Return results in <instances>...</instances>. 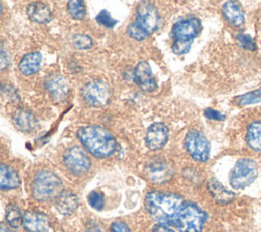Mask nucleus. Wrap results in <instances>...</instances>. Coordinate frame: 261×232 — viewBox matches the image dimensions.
<instances>
[{
	"mask_svg": "<svg viewBox=\"0 0 261 232\" xmlns=\"http://www.w3.org/2000/svg\"><path fill=\"white\" fill-rule=\"evenodd\" d=\"M5 220L11 228L19 227L23 222V215L16 204H9L5 210Z\"/></svg>",
	"mask_w": 261,
	"mask_h": 232,
	"instance_id": "b1692460",
	"label": "nucleus"
},
{
	"mask_svg": "<svg viewBox=\"0 0 261 232\" xmlns=\"http://www.w3.org/2000/svg\"><path fill=\"white\" fill-rule=\"evenodd\" d=\"M222 14L224 18L233 26L239 27L244 24L245 17L244 13L239 6V4L234 1H226L222 5Z\"/></svg>",
	"mask_w": 261,
	"mask_h": 232,
	"instance_id": "aec40b11",
	"label": "nucleus"
},
{
	"mask_svg": "<svg viewBox=\"0 0 261 232\" xmlns=\"http://www.w3.org/2000/svg\"><path fill=\"white\" fill-rule=\"evenodd\" d=\"M134 80L144 92H153L157 88V81L152 74V69L147 61H140L134 69Z\"/></svg>",
	"mask_w": 261,
	"mask_h": 232,
	"instance_id": "ddd939ff",
	"label": "nucleus"
},
{
	"mask_svg": "<svg viewBox=\"0 0 261 232\" xmlns=\"http://www.w3.org/2000/svg\"><path fill=\"white\" fill-rule=\"evenodd\" d=\"M206 222L207 214L196 204L187 201L173 227L179 232H201Z\"/></svg>",
	"mask_w": 261,
	"mask_h": 232,
	"instance_id": "39448f33",
	"label": "nucleus"
},
{
	"mask_svg": "<svg viewBox=\"0 0 261 232\" xmlns=\"http://www.w3.org/2000/svg\"><path fill=\"white\" fill-rule=\"evenodd\" d=\"M81 95L86 104L92 107H103L111 99L112 91L104 79H92L88 81L81 91Z\"/></svg>",
	"mask_w": 261,
	"mask_h": 232,
	"instance_id": "423d86ee",
	"label": "nucleus"
},
{
	"mask_svg": "<svg viewBox=\"0 0 261 232\" xmlns=\"http://www.w3.org/2000/svg\"><path fill=\"white\" fill-rule=\"evenodd\" d=\"M96 21L101 24L102 26L104 27H107V28H112L115 26L117 20L114 19L111 14L109 13V11H107L106 9H103L101 10L97 16H96Z\"/></svg>",
	"mask_w": 261,
	"mask_h": 232,
	"instance_id": "cd10ccee",
	"label": "nucleus"
},
{
	"mask_svg": "<svg viewBox=\"0 0 261 232\" xmlns=\"http://www.w3.org/2000/svg\"><path fill=\"white\" fill-rule=\"evenodd\" d=\"M10 65V59L9 56L7 54V52L5 51L4 47L1 46V50H0V69L4 70L5 68H7Z\"/></svg>",
	"mask_w": 261,
	"mask_h": 232,
	"instance_id": "72a5a7b5",
	"label": "nucleus"
},
{
	"mask_svg": "<svg viewBox=\"0 0 261 232\" xmlns=\"http://www.w3.org/2000/svg\"><path fill=\"white\" fill-rule=\"evenodd\" d=\"M186 202L178 194L154 190L147 194L145 207L156 222L173 227Z\"/></svg>",
	"mask_w": 261,
	"mask_h": 232,
	"instance_id": "f257e3e1",
	"label": "nucleus"
},
{
	"mask_svg": "<svg viewBox=\"0 0 261 232\" xmlns=\"http://www.w3.org/2000/svg\"><path fill=\"white\" fill-rule=\"evenodd\" d=\"M45 88L49 92L51 98L56 102L63 101L69 92L66 77L57 73H52L46 78Z\"/></svg>",
	"mask_w": 261,
	"mask_h": 232,
	"instance_id": "4468645a",
	"label": "nucleus"
},
{
	"mask_svg": "<svg viewBox=\"0 0 261 232\" xmlns=\"http://www.w3.org/2000/svg\"><path fill=\"white\" fill-rule=\"evenodd\" d=\"M185 148L189 155L198 162H206L210 155V143L204 133L197 129H191L187 132Z\"/></svg>",
	"mask_w": 261,
	"mask_h": 232,
	"instance_id": "6e6552de",
	"label": "nucleus"
},
{
	"mask_svg": "<svg viewBox=\"0 0 261 232\" xmlns=\"http://www.w3.org/2000/svg\"><path fill=\"white\" fill-rule=\"evenodd\" d=\"M168 127L162 122H155L149 126L146 132V146L152 151L162 149L168 140Z\"/></svg>",
	"mask_w": 261,
	"mask_h": 232,
	"instance_id": "9b49d317",
	"label": "nucleus"
},
{
	"mask_svg": "<svg viewBox=\"0 0 261 232\" xmlns=\"http://www.w3.org/2000/svg\"><path fill=\"white\" fill-rule=\"evenodd\" d=\"M88 232H104L103 228L97 224H93L89 227L88 229Z\"/></svg>",
	"mask_w": 261,
	"mask_h": 232,
	"instance_id": "c9c22d12",
	"label": "nucleus"
},
{
	"mask_svg": "<svg viewBox=\"0 0 261 232\" xmlns=\"http://www.w3.org/2000/svg\"><path fill=\"white\" fill-rule=\"evenodd\" d=\"M258 166L256 162L249 158H243L237 161L231 170L229 181L233 188L242 189L250 185L257 177Z\"/></svg>",
	"mask_w": 261,
	"mask_h": 232,
	"instance_id": "0eeeda50",
	"label": "nucleus"
},
{
	"mask_svg": "<svg viewBox=\"0 0 261 232\" xmlns=\"http://www.w3.org/2000/svg\"><path fill=\"white\" fill-rule=\"evenodd\" d=\"M204 115H205L208 119H210V120H216V121H221V120H224V118H225V116H224L221 112H219V111H217V110H214V109H212V108H207V109H205Z\"/></svg>",
	"mask_w": 261,
	"mask_h": 232,
	"instance_id": "2f4dec72",
	"label": "nucleus"
},
{
	"mask_svg": "<svg viewBox=\"0 0 261 232\" xmlns=\"http://www.w3.org/2000/svg\"><path fill=\"white\" fill-rule=\"evenodd\" d=\"M20 178L17 172L11 167L1 164L0 165V188L2 190H10L18 187Z\"/></svg>",
	"mask_w": 261,
	"mask_h": 232,
	"instance_id": "4be33fe9",
	"label": "nucleus"
},
{
	"mask_svg": "<svg viewBox=\"0 0 261 232\" xmlns=\"http://www.w3.org/2000/svg\"><path fill=\"white\" fill-rule=\"evenodd\" d=\"M22 225L28 232H48L49 217L38 211H28L23 215Z\"/></svg>",
	"mask_w": 261,
	"mask_h": 232,
	"instance_id": "2eb2a0df",
	"label": "nucleus"
},
{
	"mask_svg": "<svg viewBox=\"0 0 261 232\" xmlns=\"http://www.w3.org/2000/svg\"><path fill=\"white\" fill-rule=\"evenodd\" d=\"M88 202L93 209L97 211H100L104 208V197L99 191L90 192L88 195Z\"/></svg>",
	"mask_w": 261,
	"mask_h": 232,
	"instance_id": "c85d7f7f",
	"label": "nucleus"
},
{
	"mask_svg": "<svg viewBox=\"0 0 261 232\" xmlns=\"http://www.w3.org/2000/svg\"><path fill=\"white\" fill-rule=\"evenodd\" d=\"M110 232H130V229L124 222L116 221L111 224Z\"/></svg>",
	"mask_w": 261,
	"mask_h": 232,
	"instance_id": "473e14b6",
	"label": "nucleus"
},
{
	"mask_svg": "<svg viewBox=\"0 0 261 232\" xmlns=\"http://www.w3.org/2000/svg\"><path fill=\"white\" fill-rule=\"evenodd\" d=\"M62 191V182L57 174L50 170L39 171L32 183V194L39 201L57 197Z\"/></svg>",
	"mask_w": 261,
	"mask_h": 232,
	"instance_id": "20e7f679",
	"label": "nucleus"
},
{
	"mask_svg": "<svg viewBox=\"0 0 261 232\" xmlns=\"http://www.w3.org/2000/svg\"><path fill=\"white\" fill-rule=\"evenodd\" d=\"M77 206H79L77 196L69 190H62L55 200V207L57 211L64 216L73 214Z\"/></svg>",
	"mask_w": 261,
	"mask_h": 232,
	"instance_id": "a211bd4d",
	"label": "nucleus"
},
{
	"mask_svg": "<svg viewBox=\"0 0 261 232\" xmlns=\"http://www.w3.org/2000/svg\"><path fill=\"white\" fill-rule=\"evenodd\" d=\"M191 43H180V42H172L171 50L175 55H184L187 54L191 49Z\"/></svg>",
	"mask_w": 261,
	"mask_h": 232,
	"instance_id": "7c9ffc66",
	"label": "nucleus"
},
{
	"mask_svg": "<svg viewBox=\"0 0 261 232\" xmlns=\"http://www.w3.org/2000/svg\"><path fill=\"white\" fill-rule=\"evenodd\" d=\"M153 232H175L174 230H172L169 226L165 225V224H157L155 225V227L153 228Z\"/></svg>",
	"mask_w": 261,
	"mask_h": 232,
	"instance_id": "f704fd0d",
	"label": "nucleus"
},
{
	"mask_svg": "<svg viewBox=\"0 0 261 232\" xmlns=\"http://www.w3.org/2000/svg\"><path fill=\"white\" fill-rule=\"evenodd\" d=\"M159 19L155 5L150 1H142L138 5L135 21L127 26V34L137 41H143L157 30Z\"/></svg>",
	"mask_w": 261,
	"mask_h": 232,
	"instance_id": "7ed1b4c3",
	"label": "nucleus"
},
{
	"mask_svg": "<svg viewBox=\"0 0 261 232\" xmlns=\"http://www.w3.org/2000/svg\"><path fill=\"white\" fill-rule=\"evenodd\" d=\"M236 102L238 105H249L253 103H258L261 102V89L249 92L247 94L241 95L236 98Z\"/></svg>",
	"mask_w": 261,
	"mask_h": 232,
	"instance_id": "a878e982",
	"label": "nucleus"
},
{
	"mask_svg": "<svg viewBox=\"0 0 261 232\" xmlns=\"http://www.w3.org/2000/svg\"><path fill=\"white\" fill-rule=\"evenodd\" d=\"M207 187L213 199L218 204H228L233 200L234 193L224 187L218 180L211 178L207 182Z\"/></svg>",
	"mask_w": 261,
	"mask_h": 232,
	"instance_id": "6ab92c4d",
	"label": "nucleus"
},
{
	"mask_svg": "<svg viewBox=\"0 0 261 232\" xmlns=\"http://www.w3.org/2000/svg\"><path fill=\"white\" fill-rule=\"evenodd\" d=\"M72 45L74 48L80 50H87L93 46V40L86 34H75L72 37Z\"/></svg>",
	"mask_w": 261,
	"mask_h": 232,
	"instance_id": "bb28decb",
	"label": "nucleus"
},
{
	"mask_svg": "<svg viewBox=\"0 0 261 232\" xmlns=\"http://www.w3.org/2000/svg\"><path fill=\"white\" fill-rule=\"evenodd\" d=\"M28 17L36 23H48L52 19V12L50 7L44 2L34 1L27 6Z\"/></svg>",
	"mask_w": 261,
	"mask_h": 232,
	"instance_id": "dca6fc26",
	"label": "nucleus"
},
{
	"mask_svg": "<svg viewBox=\"0 0 261 232\" xmlns=\"http://www.w3.org/2000/svg\"><path fill=\"white\" fill-rule=\"evenodd\" d=\"M202 30L201 20L197 17H189L175 22L171 28L170 35L173 42L193 43L194 39Z\"/></svg>",
	"mask_w": 261,
	"mask_h": 232,
	"instance_id": "9d476101",
	"label": "nucleus"
},
{
	"mask_svg": "<svg viewBox=\"0 0 261 232\" xmlns=\"http://www.w3.org/2000/svg\"><path fill=\"white\" fill-rule=\"evenodd\" d=\"M42 64V54L40 52H31L25 54L19 64V70L24 75H32L40 69Z\"/></svg>",
	"mask_w": 261,
	"mask_h": 232,
	"instance_id": "412c9836",
	"label": "nucleus"
},
{
	"mask_svg": "<svg viewBox=\"0 0 261 232\" xmlns=\"http://www.w3.org/2000/svg\"><path fill=\"white\" fill-rule=\"evenodd\" d=\"M12 122L16 129L22 132H31L35 130L38 125V121L34 114L23 108H18L13 112Z\"/></svg>",
	"mask_w": 261,
	"mask_h": 232,
	"instance_id": "f3484780",
	"label": "nucleus"
},
{
	"mask_svg": "<svg viewBox=\"0 0 261 232\" xmlns=\"http://www.w3.org/2000/svg\"><path fill=\"white\" fill-rule=\"evenodd\" d=\"M63 164L70 173L76 176L86 174L92 165L89 156L77 146H72L64 152Z\"/></svg>",
	"mask_w": 261,
	"mask_h": 232,
	"instance_id": "1a4fd4ad",
	"label": "nucleus"
},
{
	"mask_svg": "<svg viewBox=\"0 0 261 232\" xmlns=\"http://www.w3.org/2000/svg\"><path fill=\"white\" fill-rule=\"evenodd\" d=\"M66 8L70 17L76 20L84 19L86 15V6L85 2L81 0H70L66 4Z\"/></svg>",
	"mask_w": 261,
	"mask_h": 232,
	"instance_id": "393cba45",
	"label": "nucleus"
},
{
	"mask_svg": "<svg viewBox=\"0 0 261 232\" xmlns=\"http://www.w3.org/2000/svg\"><path fill=\"white\" fill-rule=\"evenodd\" d=\"M1 232H13V231H12L11 229H9L8 227L6 228L5 226H3V225H2V226H1Z\"/></svg>",
	"mask_w": 261,
	"mask_h": 232,
	"instance_id": "e433bc0d",
	"label": "nucleus"
},
{
	"mask_svg": "<svg viewBox=\"0 0 261 232\" xmlns=\"http://www.w3.org/2000/svg\"><path fill=\"white\" fill-rule=\"evenodd\" d=\"M77 139L82 146L96 158H107L116 151L115 137L106 128L99 125H87L79 128Z\"/></svg>",
	"mask_w": 261,
	"mask_h": 232,
	"instance_id": "f03ea898",
	"label": "nucleus"
},
{
	"mask_svg": "<svg viewBox=\"0 0 261 232\" xmlns=\"http://www.w3.org/2000/svg\"><path fill=\"white\" fill-rule=\"evenodd\" d=\"M146 176L154 183H165L173 176V169L169 163L163 160H154L145 168Z\"/></svg>",
	"mask_w": 261,
	"mask_h": 232,
	"instance_id": "f8f14e48",
	"label": "nucleus"
},
{
	"mask_svg": "<svg viewBox=\"0 0 261 232\" xmlns=\"http://www.w3.org/2000/svg\"><path fill=\"white\" fill-rule=\"evenodd\" d=\"M248 146L256 152H261V120L252 122L246 132Z\"/></svg>",
	"mask_w": 261,
	"mask_h": 232,
	"instance_id": "5701e85b",
	"label": "nucleus"
},
{
	"mask_svg": "<svg viewBox=\"0 0 261 232\" xmlns=\"http://www.w3.org/2000/svg\"><path fill=\"white\" fill-rule=\"evenodd\" d=\"M237 41L243 49H246L249 51L256 50V44H255L254 40L251 38V36H249L247 34H242V33L238 34Z\"/></svg>",
	"mask_w": 261,
	"mask_h": 232,
	"instance_id": "c756f323",
	"label": "nucleus"
}]
</instances>
